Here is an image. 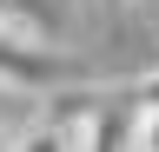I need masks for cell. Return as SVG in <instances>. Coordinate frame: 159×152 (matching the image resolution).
I'll return each mask as SVG.
<instances>
[{
	"label": "cell",
	"mask_w": 159,
	"mask_h": 152,
	"mask_svg": "<svg viewBox=\"0 0 159 152\" xmlns=\"http://www.w3.org/2000/svg\"><path fill=\"white\" fill-rule=\"evenodd\" d=\"M133 7H146V13H159V0H133Z\"/></svg>",
	"instance_id": "cell-3"
},
{
	"label": "cell",
	"mask_w": 159,
	"mask_h": 152,
	"mask_svg": "<svg viewBox=\"0 0 159 152\" xmlns=\"http://www.w3.org/2000/svg\"><path fill=\"white\" fill-rule=\"evenodd\" d=\"M133 152H159V99H146L133 112Z\"/></svg>",
	"instance_id": "cell-2"
},
{
	"label": "cell",
	"mask_w": 159,
	"mask_h": 152,
	"mask_svg": "<svg viewBox=\"0 0 159 152\" xmlns=\"http://www.w3.org/2000/svg\"><path fill=\"white\" fill-rule=\"evenodd\" d=\"M13 152H80V145H73V132L60 119H27L13 132Z\"/></svg>",
	"instance_id": "cell-1"
}]
</instances>
